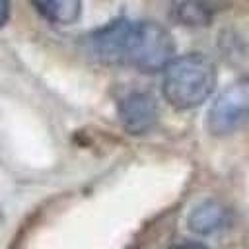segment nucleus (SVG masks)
<instances>
[{
  "instance_id": "nucleus-1",
  "label": "nucleus",
  "mask_w": 249,
  "mask_h": 249,
  "mask_svg": "<svg viewBox=\"0 0 249 249\" xmlns=\"http://www.w3.org/2000/svg\"><path fill=\"white\" fill-rule=\"evenodd\" d=\"M88 49L105 64L156 72L173 60L175 43L171 33L156 21L117 19L93 31L88 37Z\"/></svg>"
},
{
  "instance_id": "nucleus-2",
  "label": "nucleus",
  "mask_w": 249,
  "mask_h": 249,
  "mask_svg": "<svg viewBox=\"0 0 249 249\" xmlns=\"http://www.w3.org/2000/svg\"><path fill=\"white\" fill-rule=\"evenodd\" d=\"M216 86V66L200 53L171 60L163 74V95L177 109H193L204 103Z\"/></svg>"
},
{
  "instance_id": "nucleus-3",
  "label": "nucleus",
  "mask_w": 249,
  "mask_h": 249,
  "mask_svg": "<svg viewBox=\"0 0 249 249\" xmlns=\"http://www.w3.org/2000/svg\"><path fill=\"white\" fill-rule=\"evenodd\" d=\"M249 115V84L237 80L214 99L208 111V128L216 136H228L245 126Z\"/></svg>"
},
{
  "instance_id": "nucleus-4",
  "label": "nucleus",
  "mask_w": 249,
  "mask_h": 249,
  "mask_svg": "<svg viewBox=\"0 0 249 249\" xmlns=\"http://www.w3.org/2000/svg\"><path fill=\"white\" fill-rule=\"evenodd\" d=\"M158 101L146 91H132L119 105L121 123L132 134L150 130L158 123Z\"/></svg>"
},
{
  "instance_id": "nucleus-5",
  "label": "nucleus",
  "mask_w": 249,
  "mask_h": 249,
  "mask_svg": "<svg viewBox=\"0 0 249 249\" xmlns=\"http://www.w3.org/2000/svg\"><path fill=\"white\" fill-rule=\"evenodd\" d=\"M231 210L218 200H204L196 204L189 214V230L198 235H212L228 230L231 224Z\"/></svg>"
},
{
  "instance_id": "nucleus-6",
  "label": "nucleus",
  "mask_w": 249,
  "mask_h": 249,
  "mask_svg": "<svg viewBox=\"0 0 249 249\" xmlns=\"http://www.w3.org/2000/svg\"><path fill=\"white\" fill-rule=\"evenodd\" d=\"M35 10L49 21L68 25L82 14V0H29Z\"/></svg>"
},
{
  "instance_id": "nucleus-7",
  "label": "nucleus",
  "mask_w": 249,
  "mask_h": 249,
  "mask_svg": "<svg viewBox=\"0 0 249 249\" xmlns=\"http://www.w3.org/2000/svg\"><path fill=\"white\" fill-rule=\"evenodd\" d=\"M177 18L187 25H206L212 18V12L202 0H187L177 8Z\"/></svg>"
},
{
  "instance_id": "nucleus-8",
  "label": "nucleus",
  "mask_w": 249,
  "mask_h": 249,
  "mask_svg": "<svg viewBox=\"0 0 249 249\" xmlns=\"http://www.w3.org/2000/svg\"><path fill=\"white\" fill-rule=\"evenodd\" d=\"M10 18V0H0V27Z\"/></svg>"
},
{
  "instance_id": "nucleus-9",
  "label": "nucleus",
  "mask_w": 249,
  "mask_h": 249,
  "mask_svg": "<svg viewBox=\"0 0 249 249\" xmlns=\"http://www.w3.org/2000/svg\"><path fill=\"white\" fill-rule=\"evenodd\" d=\"M171 249H208V247L204 243H198V241H183V243H179Z\"/></svg>"
}]
</instances>
